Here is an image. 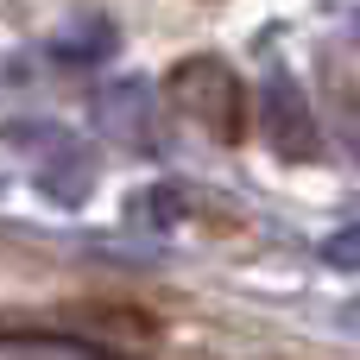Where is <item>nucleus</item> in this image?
<instances>
[{
    "mask_svg": "<svg viewBox=\"0 0 360 360\" xmlns=\"http://www.w3.org/2000/svg\"><path fill=\"white\" fill-rule=\"evenodd\" d=\"M171 101H177V114L196 120L202 133H215V139H240L247 101H240V82H234L228 63H215V57H190V63H177V70H171Z\"/></svg>",
    "mask_w": 360,
    "mask_h": 360,
    "instance_id": "1",
    "label": "nucleus"
},
{
    "mask_svg": "<svg viewBox=\"0 0 360 360\" xmlns=\"http://www.w3.org/2000/svg\"><path fill=\"white\" fill-rule=\"evenodd\" d=\"M266 139H272L278 158H316L323 152V127H316L297 76H285V70L266 82Z\"/></svg>",
    "mask_w": 360,
    "mask_h": 360,
    "instance_id": "2",
    "label": "nucleus"
},
{
    "mask_svg": "<svg viewBox=\"0 0 360 360\" xmlns=\"http://www.w3.org/2000/svg\"><path fill=\"white\" fill-rule=\"evenodd\" d=\"M95 120H101V133H114V139L133 133V146H152V95H146V82H114V89H101V95H95Z\"/></svg>",
    "mask_w": 360,
    "mask_h": 360,
    "instance_id": "3",
    "label": "nucleus"
},
{
    "mask_svg": "<svg viewBox=\"0 0 360 360\" xmlns=\"http://www.w3.org/2000/svg\"><path fill=\"white\" fill-rule=\"evenodd\" d=\"M184 221V190L177 184H152L127 202V228H146V234H171Z\"/></svg>",
    "mask_w": 360,
    "mask_h": 360,
    "instance_id": "4",
    "label": "nucleus"
},
{
    "mask_svg": "<svg viewBox=\"0 0 360 360\" xmlns=\"http://www.w3.org/2000/svg\"><path fill=\"white\" fill-rule=\"evenodd\" d=\"M89 184H95V158L76 152V146H57V165H44V190L57 202H82Z\"/></svg>",
    "mask_w": 360,
    "mask_h": 360,
    "instance_id": "5",
    "label": "nucleus"
},
{
    "mask_svg": "<svg viewBox=\"0 0 360 360\" xmlns=\"http://www.w3.org/2000/svg\"><path fill=\"white\" fill-rule=\"evenodd\" d=\"M108 51H114V25H108V19H95V25H82V32L57 38V57H70V63H95V57H108Z\"/></svg>",
    "mask_w": 360,
    "mask_h": 360,
    "instance_id": "6",
    "label": "nucleus"
},
{
    "mask_svg": "<svg viewBox=\"0 0 360 360\" xmlns=\"http://www.w3.org/2000/svg\"><path fill=\"white\" fill-rule=\"evenodd\" d=\"M323 259H329L335 272H360V221H348V228H335V234L323 240Z\"/></svg>",
    "mask_w": 360,
    "mask_h": 360,
    "instance_id": "7",
    "label": "nucleus"
}]
</instances>
